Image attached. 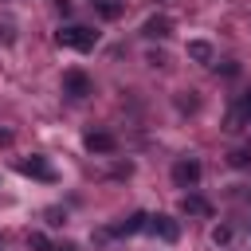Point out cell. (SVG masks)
<instances>
[{"label":"cell","mask_w":251,"mask_h":251,"mask_svg":"<svg viewBox=\"0 0 251 251\" xmlns=\"http://www.w3.org/2000/svg\"><path fill=\"white\" fill-rule=\"evenodd\" d=\"M63 220H67V212H63V208H47V224H51V227H59Z\"/></svg>","instance_id":"13"},{"label":"cell","mask_w":251,"mask_h":251,"mask_svg":"<svg viewBox=\"0 0 251 251\" xmlns=\"http://www.w3.org/2000/svg\"><path fill=\"white\" fill-rule=\"evenodd\" d=\"M188 55H192L196 63H212V47H208L204 39H192V43H188Z\"/></svg>","instance_id":"11"},{"label":"cell","mask_w":251,"mask_h":251,"mask_svg":"<svg viewBox=\"0 0 251 251\" xmlns=\"http://www.w3.org/2000/svg\"><path fill=\"white\" fill-rule=\"evenodd\" d=\"M27 243H31L35 251H78V247H75V243H67V239H63V243H51L43 231H31V235H27Z\"/></svg>","instance_id":"9"},{"label":"cell","mask_w":251,"mask_h":251,"mask_svg":"<svg viewBox=\"0 0 251 251\" xmlns=\"http://www.w3.org/2000/svg\"><path fill=\"white\" fill-rule=\"evenodd\" d=\"M55 43L59 47H71V51H94L98 47V31L94 27H82V24H67L55 31Z\"/></svg>","instance_id":"1"},{"label":"cell","mask_w":251,"mask_h":251,"mask_svg":"<svg viewBox=\"0 0 251 251\" xmlns=\"http://www.w3.org/2000/svg\"><path fill=\"white\" fill-rule=\"evenodd\" d=\"M169 31H173L169 16H149V20L141 24V35H145V39H165Z\"/></svg>","instance_id":"6"},{"label":"cell","mask_w":251,"mask_h":251,"mask_svg":"<svg viewBox=\"0 0 251 251\" xmlns=\"http://www.w3.org/2000/svg\"><path fill=\"white\" fill-rule=\"evenodd\" d=\"M243 114H247V122H251V90L243 94Z\"/></svg>","instance_id":"15"},{"label":"cell","mask_w":251,"mask_h":251,"mask_svg":"<svg viewBox=\"0 0 251 251\" xmlns=\"http://www.w3.org/2000/svg\"><path fill=\"white\" fill-rule=\"evenodd\" d=\"M200 180V161L196 157H180L176 165H173V184L176 188H192Z\"/></svg>","instance_id":"4"},{"label":"cell","mask_w":251,"mask_h":251,"mask_svg":"<svg viewBox=\"0 0 251 251\" xmlns=\"http://www.w3.org/2000/svg\"><path fill=\"white\" fill-rule=\"evenodd\" d=\"M145 220H149V212H133L129 220L114 224V227H110V235H133V231H145Z\"/></svg>","instance_id":"8"},{"label":"cell","mask_w":251,"mask_h":251,"mask_svg":"<svg viewBox=\"0 0 251 251\" xmlns=\"http://www.w3.org/2000/svg\"><path fill=\"white\" fill-rule=\"evenodd\" d=\"M247 161H251V149H235L231 153V165H247Z\"/></svg>","instance_id":"14"},{"label":"cell","mask_w":251,"mask_h":251,"mask_svg":"<svg viewBox=\"0 0 251 251\" xmlns=\"http://www.w3.org/2000/svg\"><path fill=\"white\" fill-rule=\"evenodd\" d=\"M180 212H188V216H212L208 200H200V196H184L180 200Z\"/></svg>","instance_id":"10"},{"label":"cell","mask_w":251,"mask_h":251,"mask_svg":"<svg viewBox=\"0 0 251 251\" xmlns=\"http://www.w3.org/2000/svg\"><path fill=\"white\" fill-rule=\"evenodd\" d=\"M212 243H216V247L231 243V231H227V227H212Z\"/></svg>","instance_id":"12"},{"label":"cell","mask_w":251,"mask_h":251,"mask_svg":"<svg viewBox=\"0 0 251 251\" xmlns=\"http://www.w3.org/2000/svg\"><path fill=\"white\" fill-rule=\"evenodd\" d=\"M63 94H71V98H86V94H94V82H90L82 71H67V75H63Z\"/></svg>","instance_id":"5"},{"label":"cell","mask_w":251,"mask_h":251,"mask_svg":"<svg viewBox=\"0 0 251 251\" xmlns=\"http://www.w3.org/2000/svg\"><path fill=\"white\" fill-rule=\"evenodd\" d=\"M82 145H86L90 153H114V145H118V141H114L110 133H102V129H90V133L82 137Z\"/></svg>","instance_id":"7"},{"label":"cell","mask_w":251,"mask_h":251,"mask_svg":"<svg viewBox=\"0 0 251 251\" xmlns=\"http://www.w3.org/2000/svg\"><path fill=\"white\" fill-rule=\"evenodd\" d=\"M145 231L157 235V239H165V243H176V239H180V224H176L173 216H161V212L145 220Z\"/></svg>","instance_id":"3"},{"label":"cell","mask_w":251,"mask_h":251,"mask_svg":"<svg viewBox=\"0 0 251 251\" xmlns=\"http://www.w3.org/2000/svg\"><path fill=\"white\" fill-rule=\"evenodd\" d=\"M16 173H24V176H31V180H55V169H51V161H47V157H39V153H31V157H20V161H16Z\"/></svg>","instance_id":"2"}]
</instances>
